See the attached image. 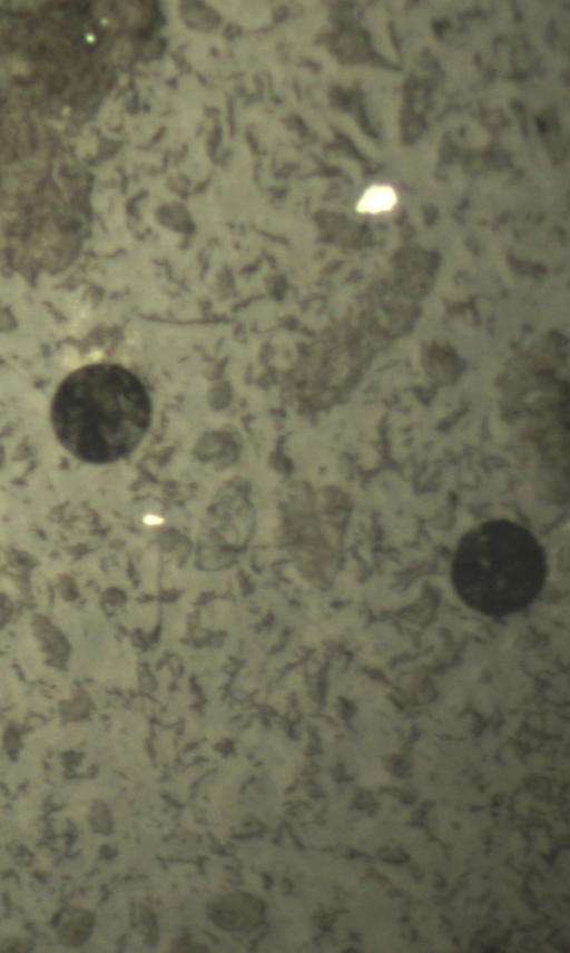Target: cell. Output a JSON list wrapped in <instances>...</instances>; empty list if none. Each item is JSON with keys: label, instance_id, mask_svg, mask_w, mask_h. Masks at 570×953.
I'll use <instances>...</instances> for the list:
<instances>
[{"label": "cell", "instance_id": "2", "mask_svg": "<svg viewBox=\"0 0 570 953\" xmlns=\"http://www.w3.org/2000/svg\"><path fill=\"white\" fill-rule=\"evenodd\" d=\"M547 572L544 551L534 536L508 520L483 522L460 540L452 561L459 597L487 616H505L529 605Z\"/></svg>", "mask_w": 570, "mask_h": 953}, {"label": "cell", "instance_id": "1", "mask_svg": "<svg viewBox=\"0 0 570 953\" xmlns=\"http://www.w3.org/2000/svg\"><path fill=\"white\" fill-rule=\"evenodd\" d=\"M149 420L145 387L115 364H90L70 373L51 403L57 439L71 454L91 463L128 454L145 435Z\"/></svg>", "mask_w": 570, "mask_h": 953}, {"label": "cell", "instance_id": "3", "mask_svg": "<svg viewBox=\"0 0 570 953\" xmlns=\"http://www.w3.org/2000/svg\"><path fill=\"white\" fill-rule=\"evenodd\" d=\"M396 203V195L389 186L376 185L368 188L358 202L362 213L377 214L390 210Z\"/></svg>", "mask_w": 570, "mask_h": 953}]
</instances>
